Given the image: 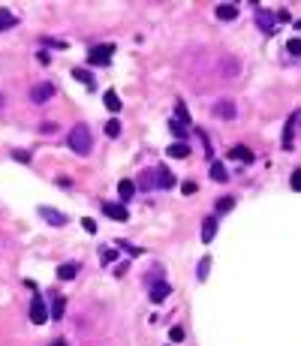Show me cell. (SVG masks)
<instances>
[{
    "label": "cell",
    "instance_id": "6da1fadb",
    "mask_svg": "<svg viewBox=\"0 0 301 346\" xmlns=\"http://www.w3.org/2000/svg\"><path fill=\"white\" fill-rule=\"evenodd\" d=\"M67 145L78 154V157H85V154H91V148H94V139H91V129L85 124H75L72 129H69V139Z\"/></svg>",
    "mask_w": 301,
    "mask_h": 346
},
{
    "label": "cell",
    "instance_id": "7a4b0ae2",
    "mask_svg": "<svg viewBox=\"0 0 301 346\" xmlns=\"http://www.w3.org/2000/svg\"><path fill=\"white\" fill-rule=\"evenodd\" d=\"M112 55H115V45H108V42L94 45V48L88 51V63H91V66H108Z\"/></svg>",
    "mask_w": 301,
    "mask_h": 346
},
{
    "label": "cell",
    "instance_id": "3957f363",
    "mask_svg": "<svg viewBox=\"0 0 301 346\" xmlns=\"http://www.w3.org/2000/svg\"><path fill=\"white\" fill-rule=\"evenodd\" d=\"M102 214H105L108 220H118V223L130 220V211H127V205H121V202H105V205H102Z\"/></svg>",
    "mask_w": 301,
    "mask_h": 346
},
{
    "label": "cell",
    "instance_id": "277c9868",
    "mask_svg": "<svg viewBox=\"0 0 301 346\" xmlns=\"http://www.w3.org/2000/svg\"><path fill=\"white\" fill-rule=\"evenodd\" d=\"M48 319V307H45V301L39 298V292L34 295V301H31V322L34 325H42Z\"/></svg>",
    "mask_w": 301,
    "mask_h": 346
},
{
    "label": "cell",
    "instance_id": "5b68a950",
    "mask_svg": "<svg viewBox=\"0 0 301 346\" xmlns=\"http://www.w3.org/2000/svg\"><path fill=\"white\" fill-rule=\"evenodd\" d=\"M211 115L220 118V121H232V118H235V102H232V99H217L214 109H211Z\"/></svg>",
    "mask_w": 301,
    "mask_h": 346
},
{
    "label": "cell",
    "instance_id": "8992f818",
    "mask_svg": "<svg viewBox=\"0 0 301 346\" xmlns=\"http://www.w3.org/2000/svg\"><path fill=\"white\" fill-rule=\"evenodd\" d=\"M51 96H54V85H51V82H42V85H36L34 91H31V99H34V102H48Z\"/></svg>",
    "mask_w": 301,
    "mask_h": 346
},
{
    "label": "cell",
    "instance_id": "52a82bcc",
    "mask_svg": "<svg viewBox=\"0 0 301 346\" xmlns=\"http://www.w3.org/2000/svg\"><path fill=\"white\" fill-rule=\"evenodd\" d=\"M157 178H160V187L163 190H172V187H178V181H175V175L169 172V166H157Z\"/></svg>",
    "mask_w": 301,
    "mask_h": 346
},
{
    "label": "cell",
    "instance_id": "ba28073f",
    "mask_svg": "<svg viewBox=\"0 0 301 346\" xmlns=\"http://www.w3.org/2000/svg\"><path fill=\"white\" fill-rule=\"evenodd\" d=\"M214 12H217L220 21H232V18H238V6H235V3H217Z\"/></svg>",
    "mask_w": 301,
    "mask_h": 346
},
{
    "label": "cell",
    "instance_id": "9c48e42d",
    "mask_svg": "<svg viewBox=\"0 0 301 346\" xmlns=\"http://www.w3.org/2000/svg\"><path fill=\"white\" fill-rule=\"evenodd\" d=\"M39 217H42L45 223H51V226H64V223H67V217H64V214H58L54 208H45V205L39 208Z\"/></svg>",
    "mask_w": 301,
    "mask_h": 346
},
{
    "label": "cell",
    "instance_id": "30bf717a",
    "mask_svg": "<svg viewBox=\"0 0 301 346\" xmlns=\"http://www.w3.org/2000/svg\"><path fill=\"white\" fill-rule=\"evenodd\" d=\"M135 187H142V190H154L157 187V169H145L142 175H139V184Z\"/></svg>",
    "mask_w": 301,
    "mask_h": 346
},
{
    "label": "cell",
    "instance_id": "8fae6325",
    "mask_svg": "<svg viewBox=\"0 0 301 346\" xmlns=\"http://www.w3.org/2000/svg\"><path fill=\"white\" fill-rule=\"evenodd\" d=\"M214 235H217V217H205V223H202V241L208 244V241H214Z\"/></svg>",
    "mask_w": 301,
    "mask_h": 346
},
{
    "label": "cell",
    "instance_id": "7c38bea8",
    "mask_svg": "<svg viewBox=\"0 0 301 346\" xmlns=\"http://www.w3.org/2000/svg\"><path fill=\"white\" fill-rule=\"evenodd\" d=\"M229 159H241V163H253V151L244 148V145H235L229 148Z\"/></svg>",
    "mask_w": 301,
    "mask_h": 346
},
{
    "label": "cell",
    "instance_id": "4fadbf2b",
    "mask_svg": "<svg viewBox=\"0 0 301 346\" xmlns=\"http://www.w3.org/2000/svg\"><path fill=\"white\" fill-rule=\"evenodd\" d=\"M166 154L172 159H184V157H190V148H187V142H175V145L166 148Z\"/></svg>",
    "mask_w": 301,
    "mask_h": 346
},
{
    "label": "cell",
    "instance_id": "5bb4252c",
    "mask_svg": "<svg viewBox=\"0 0 301 346\" xmlns=\"http://www.w3.org/2000/svg\"><path fill=\"white\" fill-rule=\"evenodd\" d=\"M295 124H298V115H292V118L286 121V126H283V148H286V151L292 148V132H295Z\"/></svg>",
    "mask_w": 301,
    "mask_h": 346
},
{
    "label": "cell",
    "instance_id": "9a60e30c",
    "mask_svg": "<svg viewBox=\"0 0 301 346\" xmlns=\"http://www.w3.org/2000/svg\"><path fill=\"white\" fill-rule=\"evenodd\" d=\"M256 24H259L265 33H274V28H277V18H274L271 12H259V15H256Z\"/></svg>",
    "mask_w": 301,
    "mask_h": 346
},
{
    "label": "cell",
    "instance_id": "2e32d148",
    "mask_svg": "<svg viewBox=\"0 0 301 346\" xmlns=\"http://www.w3.org/2000/svg\"><path fill=\"white\" fill-rule=\"evenodd\" d=\"M169 292H172V286H169V283H157V286H151V301H154V304H160L163 298H169Z\"/></svg>",
    "mask_w": 301,
    "mask_h": 346
},
{
    "label": "cell",
    "instance_id": "e0dca14e",
    "mask_svg": "<svg viewBox=\"0 0 301 346\" xmlns=\"http://www.w3.org/2000/svg\"><path fill=\"white\" fill-rule=\"evenodd\" d=\"M211 178H214L217 184H226V181H229V172H226V166H223V163H211Z\"/></svg>",
    "mask_w": 301,
    "mask_h": 346
},
{
    "label": "cell",
    "instance_id": "ac0fdd59",
    "mask_svg": "<svg viewBox=\"0 0 301 346\" xmlns=\"http://www.w3.org/2000/svg\"><path fill=\"white\" fill-rule=\"evenodd\" d=\"M133 193H135V184H133V181H121V184H118V196H121V205H124V202H130V199H133Z\"/></svg>",
    "mask_w": 301,
    "mask_h": 346
},
{
    "label": "cell",
    "instance_id": "d6986e66",
    "mask_svg": "<svg viewBox=\"0 0 301 346\" xmlns=\"http://www.w3.org/2000/svg\"><path fill=\"white\" fill-rule=\"evenodd\" d=\"M102 102H105V109H108V112H121V96L115 94V91H105Z\"/></svg>",
    "mask_w": 301,
    "mask_h": 346
},
{
    "label": "cell",
    "instance_id": "ffe728a7",
    "mask_svg": "<svg viewBox=\"0 0 301 346\" xmlns=\"http://www.w3.org/2000/svg\"><path fill=\"white\" fill-rule=\"evenodd\" d=\"M75 274H78V265H75V262H67V265L58 268V277H61V280H72Z\"/></svg>",
    "mask_w": 301,
    "mask_h": 346
},
{
    "label": "cell",
    "instance_id": "44dd1931",
    "mask_svg": "<svg viewBox=\"0 0 301 346\" xmlns=\"http://www.w3.org/2000/svg\"><path fill=\"white\" fill-rule=\"evenodd\" d=\"M175 115H178V124H181V126H190V115H187V105H184L181 99L175 102Z\"/></svg>",
    "mask_w": 301,
    "mask_h": 346
},
{
    "label": "cell",
    "instance_id": "7402d4cb",
    "mask_svg": "<svg viewBox=\"0 0 301 346\" xmlns=\"http://www.w3.org/2000/svg\"><path fill=\"white\" fill-rule=\"evenodd\" d=\"M64 304H67V301H64L61 295H54V298H51V310H48V316L61 319V316H64Z\"/></svg>",
    "mask_w": 301,
    "mask_h": 346
},
{
    "label": "cell",
    "instance_id": "603a6c76",
    "mask_svg": "<svg viewBox=\"0 0 301 346\" xmlns=\"http://www.w3.org/2000/svg\"><path fill=\"white\" fill-rule=\"evenodd\" d=\"M72 78H75V82H85L88 88H94V75H91L88 69H78V66H75V69H72Z\"/></svg>",
    "mask_w": 301,
    "mask_h": 346
},
{
    "label": "cell",
    "instance_id": "cb8c5ba5",
    "mask_svg": "<svg viewBox=\"0 0 301 346\" xmlns=\"http://www.w3.org/2000/svg\"><path fill=\"white\" fill-rule=\"evenodd\" d=\"M12 24H15V15L9 9H0V31H9Z\"/></svg>",
    "mask_w": 301,
    "mask_h": 346
},
{
    "label": "cell",
    "instance_id": "d4e9b609",
    "mask_svg": "<svg viewBox=\"0 0 301 346\" xmlns=\"http://www.w3.org/2000/svg\"><path fill=\"white\" fill-rule=\"evenodd\" d=\"M100 256H102V265H112L118 259V250L115 247H100Z\"/></svg>",
    "mask_w": 301,
    "mask_h": 346
},
{
    "label": "cell",
    "instance_id": "484cf974",
    "mask_svg": "<svg viewBox=\"0 0 301 346\" xmlns=\"http://www.w3.org/2000/svg\"><path fill=\"white\" fill-rule=\"evenodd\" d=\"M232 208H235V199H232V196L217 199V211H220V214H226V211H232Z\"/></svg>",
    "mask_w": 301,
    "mask_h": 346
},
{
    "label": "cell",
    "instance_id": "4316f807",
    "mask_svg": "<svg viewBox=\"0 0 301 346\" xmlns=\"http://www.w3.org/2000/svg\"><path fill=\"white\" fill-rule=\"evenodd\" d=\"M208 271H211V256H205V259L199 262V268H196V277H199V280H205V277H208Z\"/></svg>",
    "mask_w": 301,
    "mask_h": 346
},
{
    "label": "cell",
    "instance_id": "83f0119b",
    "mask_svg": "<svg viewBox=\"0 0 301 346\" xmlns=\"http://www.w3.org/2000/svg\"><path fill=\"white\" fill-rule=\"evenodd\" d=\"M184 337H187V331H184V328H181V325H175V328H172V331H169V340H172V343H181V340H184Z\"/></svg>",
    "mask_w": 301,
    "mask_h": 346
},
{
    "label": "cell",
    "instance_id": "f1b7e54d",
    "mask_svg": "<svg viewBox=\"0 0 301 346\" xmlns=\"http://www.w3.org/2000/svg\"><path fill=\"white\" fill-rule=\"evenodd\" d=\"M118 132H121V121H118V118L105 121V136H118Z\"/></svg>",
    "mask_w": 301,
    "mask_h": 346
},
{
    "label": "cell",
    "instance_id": "f546056e",
    "mask_svg": "<svg viewBox=\"0 0 301 346\" xmlns=\"http://www.w3.org/2000/svg\"><path fill=\"white\" fill-rule=\"evenodd\" d=\"M169 129H172L178 139H187V126H181L178 121H169Z\"/></svg>",
    "mask_w": 301,
    "mask_h": 346
},
{
    "label": "cell",
    "instance_id": "4dcf8cb0",
    "mask_svg": "<svg viewBox=\"0 0 301 346\" xmlns=\"http://www.w3.org/2000/svg\"><path fill=\"white\" fill-rule=\"evenodd\" d=\"M289 187L295 190V193H301V169H295V172H292V178H289Z\"/></svg>",
    "mask_w": 301,
    "mask_h": 346
},
{
    "label": "cell",
    "instance_id": "1f68e13d",
    "mask_svg": "<svg viewBox=\"0 0 301 346\" xmlns=\"http://www.w3.org/2000/svg\"><path fill=\"white\" fill-rule=\"evenodd\" d=\"M286 51L289 55H301V39H289L286 42Z\"/></svg>",
    "mask_w": 301,
    "mask_h": 346
},
{
    "label": "cell",
    "instance_id": "d6a6232c",
    "mask_svg": "<svg viewBox=\"0 0 301 346\" xmlns=\"http://www.w3.org/2000/svg\"><path fill=\"white\" fill-rule=\"evenodd\" d=\"M42 42H45V45H48V48H61V51H64V48H67V42H64V39H48V36H45V39H42Z\"/></svg>",
    "mask_w": 301,
    "mask_h": 346
},
{
    "label": "cell",
    "instance_id": "836d02e7",
    "mask_svg": "<svg viewBox=\"0 0 301 346\" xmlns=\"http://www.w3.org/2000/svg\"><path fill=\"white\" fill-rule=\"evenodd\" d=\"M121 247H124V250L130 253V256H142V247H133L130 241H121Z\"/></svg>",
    "mask_w": 301,
    "mask_h": 346
},
{
    "label": "cell",
    "instance_id": "e575fe53",
    "mask_svg": "<svg viewBox=\"0 0 301 346\" xmlns=\"http://www.w3.org/2000/svg\"><path fill=\"white\" fill-rule=\"evenodd\" d=\"M196 184H193V181H187V184H181V193H184V196H193V193H196Z\"/></svg>",
    "mask_w": 301,
    "mask_h": 346
},
{
    "label": "cell",
    "instance_id": "d590c367",
    "mask_svg": "<svg viewBox=\"0 0 301 346\" xmlns=\"http://www.w3.org/2000/svg\"><path fill=\"white\" fill-rule=\"evenodd\" d=\"M238 72V63L235 61H226V69H223V75H235Z\"/></svg>",
    "mask_w": 301,
    "mask_h": 346
},
{
    "label": "cell",
    "instance_id": "8d00e7d4",
    "mask_svg": "<svg viewBox=\"0 0 301 346\" xmlns=\"http://www.w3.org/2000/svg\"><path fill=\"white\" fill-rule=\"evenodd\" d=\"M12 157L21 159V163H28V159H31V154H28V151H12Z\"/></svg>",
    "mask_w": 301,
    "mask_h": 346
},
{
    "label": "cell",
    "instance_id": "74e56055",
    "mask_svg": "<svg viewBox=\"0 0 301 346\" xmlns=\"http://www.w3.org/2000/svg\"><path fill=\"white\" fill-rule=\"evenodd\" d=\"M81 226H85L88 232H97V223H94V220H81Z\"/></svg>",
    "mask_w": 301,
    "mask_h": 346
},
{
    "label": "cell",
    "instance_id": "f35d334b",
    "mask_svg": "<svg viewBox=\"0 0 301 346\" xmlns=\"http://www.w3.org/2000/svg\"><path fill=\"white\" fill-rule=\"evenodd\" d=\"M51 346H67V343H64V340H54V343H51Z\"/></svg>",
    "mask_w": 301,
    "mask_h": 346
},
{
    "label": "cell",
    "instance_id": "ab89813d",
    "mask_svg": "<svg viewBox=\"0 0 301 346\" xmlns=\"http://www.w3.org/2000/svg\"><path fill=\"white\" fill-rule=\"evenodd\" d=\"M3 105H6V99H3V94H0V109H3Z\"/></svg>",
    "mask_w": 301,
    "mask_h": 346
},
{
    "label": "cell",
    "instance_id": "60d3db41",
    "mask_svg": "<svg viewBox=\"0 0 301 346\" xmlns=\"http://www.w3.org/2000/svg\"><path fill=\"white\" fill-rule=\"evenodd\" d=\"M295 31H301V18H298V21H295Z\"/></svg>",
    "mask_w": 301,
    "mask_h": 346
},
{
    "label": "cell",
    "instance_id": "b9f144b4",
    "mask_svg": "<svg viewBox=\"0 0 301 346\" xmlns=\"http://www.w3.org/2000/svg\"><path fill=\"white\" fill-rule=\"evenodd\" d=\"M298 121H301V112H298Z\"/></svg>",
    "mask_w": 301,
    "mask_h": 346
}]
</instances>
